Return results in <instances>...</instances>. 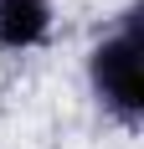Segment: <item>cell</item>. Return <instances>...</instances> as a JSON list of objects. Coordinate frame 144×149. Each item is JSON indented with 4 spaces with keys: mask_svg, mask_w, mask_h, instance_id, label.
<instances>
[{
    "mask_svg": "<svg viewBox=\"0 0 144 149\" xmlns=\"http://www.w3.org/2000/svg\"><path fill=\"white\" fill-rule=\"evenodd\" d=\"M82 77L98 113L124 134L144 129V26H139V0L87 46Z\"/></svg>",
    "mask_w": 144,
    "mask_h": 149,
    "instance_id": "cell-1",
    "label": "cell"
},
{
    "mask_svg": "<svg viewBox=\"0 0 144 149\" xmlns=\"http://www.w3.org/2000/svg\"><path fill=\"white\" fill-rule=\"evenodd\" d=\"M57 36V0H0V52L26 57Z\"/></svg>",
    "mask_w": 144,
    "mask_h": 149,
    "instance_id": "cell-2",
    "label": "cell"
}]
</instances>
